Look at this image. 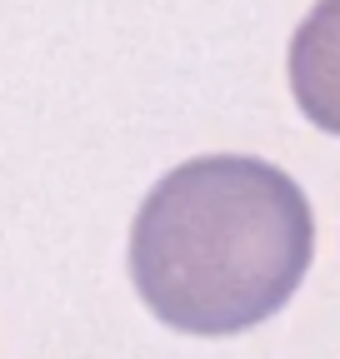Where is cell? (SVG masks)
Here are the masks:
<instances>
[{
    "label": "cell",
    "instance_id": "6da1fadb",
    "mask_svg": "<svg viewBox=\"0 0 340 359\" xmlns=\"http://www.w3.org/2000/svg\"><path fill=\"white\" fill-rule=\"evenodd\" d=\"M315 259V215L285 170L200 155L160 175L131 224V280L160 325L225 339L275 320Z\"/></svg>",
    "mask_w": 340,
    "mask_h": 359
},
{
    "label": "cell",
    "instance_id": "7a4b0ae2",
    "mask_svg": "<svg viewBox=\"0 0 340 359\" xmlns=\"http://www.w3.org/2000/svg\"><path fill=\"white\" fill-rule=\"evenodd\" d=\"M285 75L301 115L315 130L340 135V0H315L310 15L295 25Z\"/></svg>",
    "mask_w": 340,
    "mask_h": 359
}]
</instances>
